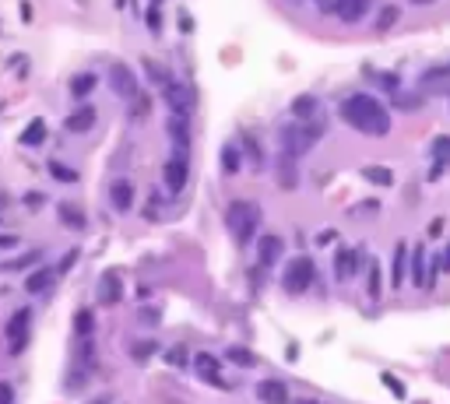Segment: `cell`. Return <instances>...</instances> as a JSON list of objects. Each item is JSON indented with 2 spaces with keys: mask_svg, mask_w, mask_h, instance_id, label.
I'll list each match as a JSON object with an SVG mask.
<instances>
[{
  "mask_svg": "<svg viewBox=\"0 0 450 404\" xmlns=\"http://www.w3.org/2000/svg\"><path fill=\"white\" fill-rule=\"evenodd\" d=\"M342 120H345L352 131L366 134V137H387V134H390V112H387V106H383L376 95H369V92H356V95H349V99L342 102Z\"/></svg>",
  "mask_w": 450,
  "mask_h": 404,
  "instance_id": "6da1fadb",
  "label": "cell"
},
{
  "mask_svg": "<svg viewBox=\"0 0 450 404\" xmlns=\"http://www.w3.org/2000/svg\"><path fill=\"white\" fill-rule=\"evenodd\" d=\"M324 134H327V127H324L320 120H296V127L281 131V155L299 158V155H306Z\"/></svg>",
  "mask_w": 450,
  "mask_h": 404,
  "instance_id": "7a4b0ae2",
  "label": "cell"
},
{
  "mask_svg": "<svg viewBox=\"0 0 450 404\" xmlns=\"http://www.w3.org/2000/svg\"><path fill=\"white\" fill-rule=\"evenodd\" d=\"M225 218H229V233H233V239L243 246V243L253 239L257 225H260V208H257L253 201H233L229 211H225Z\"/></svg>",
  "mask_w": 450,
  "mask_h": 404,
  "instance_id": "3957f363",
  "label": "cell"
},
{
  "mask_svg": "<svg viewBox=\"0 0 450 404\" xmlns=\"http://www.w3.org/2000/svg\"><path fill=\"white\" fill-rule=\"evenodd\" d=\"M310 281H313V260H310V257H296V260L285 267V274H281V288H285L289 296L306 292Z\"/></svg>",
  "mask_w": 450,
  "mask_h": 404,
  "instance_id": "277c9868",
  "label": "cell"
},
{
  "mask_svg": "<svg viewBox=\"0 0 450 404\" xmlns=\"http://www.w3.org/2000/svg\"><path fill=\"white\" fill-rule=\"evenodd\" d=\"M162 99L169 106V112H183V117H190V109H194V95L183 81H165L162 85Z\"/></svg>",
  "mask_w": 450,
  "mask_h": 404,
  "instance_id": "5b68a950",
  "label": "cell"
},
{
  "mask_svg": "<svg viewBox=\"0 0 450 404\" xmlns=\"http://www.w3.org/2000/svg\"><path fill=\"white\" fill-rule=\"evenodd\" d=\"M187 151H176L173 158L165 162V169H162V180H165V190L169 194H180L183 187H187Z\"/></svg>",
  "mask_w": 450,
  "mask_h": 404,
  "instance_id": "8992f818",
  "label": "cell"
},
{
  "mask_svg": "<svg viewBox=\"0 0 450 404\" xmlns=\"http://www.w3.org/2000/svg\"><path fill=\"white\" fill-rule=\"evenodd\" d=\"M28 330H32V313L28 310H18L11 320H8V348L11 352H22L28 344Z\"/></svg>",
  "mask_w": 450,
  "mask_h": 404,
  "instance_id": "52a82bcc",
  "label": "cell"
},
{
  "mask_svg": "<svg viewBox=\"0 0 450 404\" xmlns=\"http://www.w3.org/2000/svg\"><path fill=\"white\" fill-rule=\"evenodd\" d=\"M95 124H99V109L85 102V106H78L74 112H67V120H64V131H67V134H88V131H92Z\"/></svg>",
  "mask_w": 450,
  "mask_h": 404,
  "instance_id": "ba28073f",
  "label": "cell"
},
{
  "mask_svg": "<svg viewBox=\"0 0 450 404\" xmlns=\"http://www.w3.org/2000/svg\"><path fill=\"white\" fill-rule=\"evenodd\" d=\"M95 296L102 306H117L124 299V281H120V271H106L99 278V288H95Z\"/></svg>",
  "mask_w": 450,
  "mask_h": 404,
  "instance_id": "9c48e42d",
  "label": "cell"
},
{
  "mask_svg": "<svg viewBox=\"0 0 450 404\" xmlns=\"http://www.w3.org/2000/svg\"><path fill=\"white\" fill-rule=\"evenodd\" d=\"M373 4H376V0H338L334 15H338V22H342V25H359Z\"/></svg>",
  "mask_w": 450,
  "mask_h": 404,
  "instance_id": "30bf717a",
  "label": "cell"
},
{
  "mask_svg": "<svg viewBox=\"0 0 450 404\" xmlns=\"http://www.w3.org/2000/svg\"><path fill=\"white\" fill-rule=\"evenodd\" d=\"M165 131H169V141L176 144V151H187V144H190V120L183 117V112H169Z\"/></svg>",
  "mask_w": 450,
  "mask_h": 404,
  "instance_id": "8fae6325",
  "label": "cell"
},
{
  "mask_svg": "<svg viewBox=\"0 0 450 404\" xmlns=\"http://www.w3.org/2000/svg\"><path fill=\"white\" fill-rule=\"evenodd\" d=\"M274 176H278V187L281 190H296L299 187V165L292 155H281L278 165H274Z\"/></svg>",
  "mask_w": 450,
  "mask_h": 404,
  "instance_id": "7c38bea8",
  "label": "cell"
},
{
  "mask_svg": "<svg viewBox=\"0 0 450 404\" xmlns=\"http://www.w3.org/2000/svg\"><path fill=\"white\" fill-rule=\"evenodd\" d=\"M109 78H112V88H117V95H124V99H134V95H138V78H134V71H131V67H124V64H112Z\"/></svg>",
  "mask_w": 450,
  "mask_h": 404,
  "instance_id": "4fadbf2b",
  "label": "cell"
},
{
  "mask_svg": "<svg viewBox=\"0 0 450 404\" xmlns=\"http://www.w3.org/2000/svg\"><path fill=\"white\" fill-rule=\"evenodd\" d=\"M356 271H359V250L342 246V250H338V257H334V274L342 278V281H349Z\"/></svg>",
  "mask_w": 450,
  "mask_h": 404,
  "instance_id": "5bb4252c",
  "label": "cell"
},
{
  "mask_svg": "<svg viewBox=\"0 0 450 404\" xmlns=\"http://www.w3.org/2000/svg\"><path fill=\"white\" fill-rule=\"evenodd\" d=\"M257 397L264 404H289V387L281 380H264V383H257Z\"/></svg>",
  "mask_w": 450,
  "mask_h": 404,
  "instance_id": "9a60e30c",
  "label": "cell"
},
{
  "mask_svg": "<svg viewBox=\"0 0 450 404\" xmlns=\"http://www.w3.org/2000/svg\"><path fill=\"white\" fill-rule=\"evenodd\" d=\"M109 201H112L117 211H131L134 208V183L131 180H117L109 187Z\"/></svg>",
  "mask_w": 450,
  "mask_h": 404,
  "instance_id": "2e32d148",
  "label": "cell"
},
{
  "mask_svg": "<svg viewBox=\"0 0 450 404\" xmlns=\"http://www.w3.org/2000/svg\"><path fill=\"white\" fill-rule=\"evenodd\" d=\"M281 250H285L281 236H260V243H257V260H260L264 267H271V264L281 257Z\"/></svg>",
  "mask_w": 450,
  "mask_h": 404,
  "instance_id": "e0dca14e",
  "label": "cell"
},
{
  "mask_svg": "<svg viewBox=\"0 0 450 404\" xmlns=\"http://www.w3.org/2000/svg\"><path fill=\"white\" fill-rule=\"evenodd\" d=\"M243 148L236 144V141H229V144H225L222 148V172H225V176H236V172L243 169Z\"/></svg>",
  "mask_w": 450,
  "mask_h": 404,
  "instance_id": "ac0fdd59",
  "label": "cell"
},
{
  "mask_svg": "<svg viewBox=\"0 0 450 404\" xmlns=\"http://www.w3.org/2000/svg\"><path fill=\"white\" fill-rule=\"evenodd\" d=\"M53 281H56V271H53V267H35V271L25 278V292L39 296V292H46Z\"/></svg>",
  "mask_w": 450,
  "mask_h": 404,
  "instance_id": "d6986e66",
  "label": "cell"
},
{
  "mask_svg": "<svg viewBox=\"0 0 450 404\" xmlns=\"http://www.w3.org/2000/svg\"><path fill=\"white\" fill-rule=\"evenodd\" d=\"M218 369H222V362H218L215 355H197V373H201L204 380H211L215 387H222V390H229V383H225V380L218 376Z\"/></svg>",
  "mask_w": 450,
  "mask_h": 404,
  "instance_id": "ffe728a7",
  "label": "cell"
},
{
  "mask_svg": "<svg viewBox=\"0 0 450 404\" xmlns=\"http://www.w3.org/2000/svg\"><path fill=\"white\" fill-rule=\"evenodd\" d=\"M422 88L426 92H447L450 88V67H429L422 74Z\"/></svg>",
  "mask_w": 450,
  "mask_h": 404,
  "instance_id": "44dd1931",
  "label": "cell"
},
{
  "mask_svg": "<svg viewBox=\"0 0 450 404\" xmlns=\"http://www.w3.org/2000/svg\"><path fill=\"white\" fill-rule=\"evenodd\" d=\"M401 22V8L398 4H383L380 11H376V22H373V28L376 32H390L394 25H398Z\"/></svg>",
  "mask_w": 450,
  "mask_h": 404,
  "instance_id": "7402d4cb",
  "label": "cell"
},
{
  "mask_svg": "<svg viewBox=\"0 0 450 404\" xmlns=\"http://www.w3.org/2000/svg\"><path fill=\"white\" fill-rule=\"evenodd\" d=\"M289 112H292L296 120H313L317 117V99L313 95H296L292 106H289Z\"/></svg>",
  "mask_w": 450,
  "mask_h": 404,
  "instance_id": "603a6c76",
  "label": "cell"
},
{
  "mask_svg": "<svg viewBox=\"0 0 450 404\" xmlns=\"http://www.w3.org/2000/svg\"><path fill=\"white\" fill-rule=\"evenodd\" d=\"M56 214H60V225H67V228H85V211L78 208V204H60L56 208Z\"/></svg>",
  "mask_w": 450,
  "mask_h": 404,
  "instance_id": "cb8c5ba5",
  "label": "cell"
},
{
  "mask_svg": "<svg viewBox=\"0 0 450 404\" xmlns=\"http://www.w3.org/2000/svg\"><path fill=\"white\" fill-rule=\"evenodd\" d=\"M405 260H408V243H398V246H394V274H390V281L398 285V288H401L405 278H408V274H405Z\"/></svg>",
  "mask_w": 450,
  "mask_h": 404,
  "instance_id": "d4e9b609",
  "label": "cell"
},
{
  "mask_svg": "<svg viewBox=\"0 0 450 404\" xmlns=\"http://www.w3.org/2000/svg\"><path fill=\"white\" fill-rule=\"evenodd\" d=\"M412 285H415V288H426V246H415V250H412Z\"/></svg>",
  "mask_w": 450,
  "mask_h": 404,
  "instance_id": "484cf974",
  "label": "cell"
},
{
  "mask_svg": "<svg viewBox=\"0 0 450 404\" xmlns=\"http://www.w3.org/2000/svg\"><path fill=\"white\" fill-rule=\"evenodd\" d=\"M92 88H99V74H92V71H85V74H78V78L71 81V95H74V99H85Z\"/></svg>",
  "mask_w": 450,
  "mask_h": 404,
  "instance_id": "4316f807",
  "label": "cell"
},
{
  "mask_svg": "<svg viewBox=\"0 0 450 404\" xmlns=\"http://www.w3.org/2000/svg\"><path fill=\"white\" fill-rule=\"evenodd\" d=\"M366 274H369V278H366V292H369L373 303H380V292H383V278H380L383 271H380V264H369Z\"/></svg>",
  "mask_w": 450,
  "mask_h": 404,
  "instance_id": "83f0119b",
  "label": "cell"
},
{
  "mask_svg": "<svg viewBox=\"0 0 450 404\" xmlns=\"http://www.w3.org/2000/svg\"><path fill=\"white\" fill-rule=\"evenodd\" d=\"M42 141H46V120H42V117H35V120L25 127L22 144H28V148H32V144H42Z\"/></svg>",
  "mask_w": 450,
  "mask_h": 404,
  "instance_id": "f1b7e54d",
  "label": "cell"
},
{
  "mask_svg": "<svg viewBox=\"0 0 450 404\" xmlns=\"http://www.w3.org/2000/svg\"><path fill=\"white\" fill-rule=\"evenodd\" d=\"M362 176H366L373 187H390V183H394V172L383 169V165H366V169H362Z\"/></svg>",
  "mask_w": 450,
  "mask_h": 404,
  "instance_id": "f546056e",
  "label": "cell"
},
{
  "mask_svg": "<svg viewBox=\"0 0 450 404\" xmlns=\"http://www.w3.org/2000/svg\"><path fill=\"white\" fill-rule=\"evenodd\" d=\"M240 148H247V158H250L253 165H264V151H260V144H257L253 134H243V137H240Z\"/></svg>",
  "mask_w": 450,
  "mask_h": 404,
  "instance_id": "4dcf8cb0",
  "label": "cell"
},
{
  "mask_svg": "<svg viewBox=\"0 0 450 404\" xmlns=\"http://www.w3.org/2000/svg\"><path fill=\"white\" fill-rule=\"evenodd\" d=\"M92 330H95L92 313H88V310H78V317H74V334H78V337H92Z\"/></svg>",
  "mask_w": 450,
  "mask_h": 404,
  "instance_id": "1f68e13d",
  "label": "cell"
},
{
  "mask_svg": "<svg viewBox=\"0 0 450 404\" xmlns=\"http://www.w3.org/2000/svg\"><path fill=\"white\" fill-rule=\"evenodd\" d=\"M229 359H233L236 366H243V369L257 366V355H253L250 348H240V344H233V348H229Z\"/></svg>",
  "mask_w": 450,
  "mask_h": 404,
  "instance_id": "d6a6232c",
  "label": "cell"
},
{
  "mask_svg": "<svg viewBox=\"0 0 450 404\" xmlns=\"http://www.w3.org/2000/svg\"><path fill=\"white\" fill-rule=\"evenodd\" d=\"M155 352H158V344H155V341H138V344H131V355H134L138 362H148Z\"/></svg>",
  "mask_w": 450,
  "mask_h": 404,
  "instance_id": "836d02e7",
  "label": "cell"
},
{
  "mask_svg": "<svg viewBox=\"0 0 450 404\" xmlns=\"http://www.w3.org/2000/svg\"><path fill=\"white\" fill-rule=\"evenodd\" d=\"M49 172H53V176L60 180V183H78V172H74V169H67V165H60L56 158L49 162Z\"/></svg>",
  "mask_w": 450,
  "mask_h": 404,
  "instance_id": "e575fe53",
  "label": "cell"
},
{
  "mask_svg": "<svg viewBox=\"0 0 450 404\" xmlns=\"http://www.w3.org/2000/svg\"><path fill=\"white\" fill-rule=\"evenodd\" d=\"M394 102H398V109H405V112H419L422 109V95H415V92H408V95L401 92Z\"/></svg>",
  "mask_w": 450,
  "mask_h": 404,
  "instance_id": "d590c367",
  "label": "cell"
},
{
  "mask_svg": "<svg viewBox=\"0 0 450 404\" xmlns=\"http://www.w3.org/2000/svg\"><path fill=\"white\" fill-rule=\"evenodd\" d=\"M165 362L180 369V366H187V362H190V352L183 348V344H176V348H169V352H165Z\"/></svg>",
  "mask_w": 450,
  "mask_h": 404,
  "instance_id": "8d00e7d4",
  "label": "cell"
},
{
  "mask_svg": "<svg viewBox=\"0 0 450 404\" xmlns=\"http://www.w3.org/2000/svg\"><path fill=\"white\" fill-rule=\"evenodd\" d=\"M131 102H134V109H131V117H134V120H144V117H148V106H151V99L138 92V95H134Z\"/></svg>",
  "mask_w": 450,
  "mask_h": 404,
  "instance_id": "74e56055",
  "label": "cell"
},
{
  "mask_svg": "<svg viewBox=\"0 0 450 404\" xmlns=\"http://www.w3.org/2000/svg\"><path fill=\"white\" fill-rule=\"evenodd\" d=\"M433 158H436V162H450V137H440V141L433 144Z\"/></svg>",
  "mask_w": 450,
  "mask_h": 404,
  "instance_id": "f35d334b",
  "label": "cell"
},
{
  "mask_svg": "<svg viewBox=\"0 0 450 404\" xmlns=\"http://www.w3.org/2000/svg\"><path fill=\"white\" fill-rule=\"evenodd\" d=\"M39 260V253H28V257H18V260H11V264H4L0 271H22V267H32Z\"/></svg>",
  "mask_w": 450,
  "mask_h": 404,
  "instance_id": "ab89813d",
  "label": "cell"
},
{
  "mask_svg": "<svg viewBox=\"0 0 450 404\" xmlns=\"http://www.w3.org/2000/svg\"><path fill=\"white\" fill-rule=\"evenodd\" d=\"M74 264H78V250H71V253H67V257H64V260H60V267H53V271H56V278H60V274H64V271H71V267H74Z\"/></svg>",
  "mask_w": 450,
  "mask_h": 404,
  "instance_id": "60d3db41",
  "label": "cell"
},
{
  "mask_svg": "<svg viewBox=\"0 0 450 404\" xmlns=\"http://www.w3.org/2000/svg\"><path fill=\"white\" fill-rule=\"evenodd\" d=\"M383 383L394 390V397H405V387L398 383V376H390V373H383Z\"/></svg>",
  "mask_w": 450,
  "mask_h": 404,
  "instance_id": "b9f144b4",
  "label": "cell"
},
{
  "mask_svg": "<svg viewBox=\"0 0 450 404\" xmlns=\"http://www.w3.org/2000/svg\"><path fill=\"white\" fill-rule=\"evenodd\" d=\"M0 404H15V387L11 383H0Z\"/></svg>",
  "mask_w": 450,
  "mask_h": 404,
  "instance_id": "7bdbcfd3",
  "label": "cell"
},
{
  "mask_svg": "<svg viewBox=\"0 0 450 404\" xmlns=\"http://www.w3.org/2000/svg\"><path fill=\"white\" fill-rule=\"evenodd\" d=\"M144 18H148V32H158V28H162V18H158V8H151V11L144 15Z\"/></svg>",
  "mask_w": 450,
  "mask_h": 404,
  "instance_id": "ee69618b",
  "label": "cell"
},
{
  "mask_svg": "<svg viewBox=\"0 0 450 404\" xmlns=\"http://www.w3.org/2000/svg\"><path fill=\"white\" fill-rule=\"evenodd\" d=\"M18 246V236H8V233H0V250H15Z\"/></svg>",
  "mask_w": 450,
  "mask_h": 404,
  "instance_id": "f6af8a7d",
  "label": "cell"
},
{
  "mask_svg": "<svg viewBox=\"0 0 450 404\" xmlns=\"http://www.w3.org/2000/svg\"><path fill=\"white\" fill-rule=\"evenodd\" d=\"M376 81H380L383 88H398V78H394V74H376Z\"/></svg>",
  "mask_w": 450,
  "mask_h": 404,
  "instance_id": "bcb514c9",
  "label": "cell"
},
{
  "mask_svg": "<svg viewBox=\"0 0 450 404\" xmlns=\"http://www.w3.org/2000/svg\"><path fill=\"white\" fill-rule=\"evenodd\" d=\"M443 233V218H436V221H429V236H440Z\"/></svg>",
  "mask_w": 450,
  "mask_h": 404,
  "instance_id": "7dc6e473",
  "label": "cell"
},
{
  "mask_svg": "<svg viewBox=\"0 0 450 404\" xmlns=\"http://www.w3.org/2000/svg\"><path fill=\"white\" fill-rule=\"evenodd\" d=\"M440 264H443V271H450V243H447V253H443V260H440Z\"/></svg>",
  "mask_w": 450,
  "mask_h": 404,
  "instance_id": "c3c4849f",
  "label": "cell"
},
{
  "mask_svg": "<svg viewBox=\"0 0 450 404\" xmlns=\"http://www.w3.org/2000/svg\"><path fill=\"white\" fill-rule=\"evenodd\" d=\"M289 404H317V401H310V397H296V401H289Z\"/></svg>",
  "mask_w": 450,
  "mask_h": 404,
  "instance_id": "681fc988",
  "label": "cell"
},
{
  "mask_svg": "<svg viewBox=\"0 0 450 404\" xmlns=\"http://www.w3.org/2000/svg\"><path fill=\"white\" fill-rule=\"evenodd\" d=\"M412 4H419V8H429V4H436V0H412Z\"/></svg>",
  "mask_w": 450,
  "mask_h": 404,
  "instance_id": "f907efd6",
  "label": "cell"
},
{
  "mask_svg": "<svg viewBox=\"0 0 450 404\" xmlns=\"http://www.w3.org/2000/svg\"><path fill=\"white\" fill-rule=\"evenodd\" d=\"M92 404H106V401H92Z\"/></svg>",
  "mask_w": 450,
  "mask_h": 404,
  "instance_id": "816d5d0a",
  "label": "cell"
}]
</instances>
